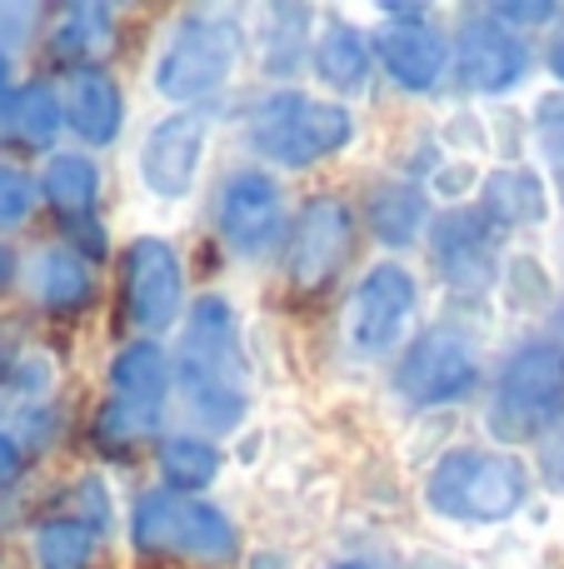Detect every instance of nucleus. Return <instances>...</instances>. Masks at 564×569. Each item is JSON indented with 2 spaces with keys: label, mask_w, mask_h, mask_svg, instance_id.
Wrapping results in <instances>:
<instances>
[{
  "label": "nucleus",
  "mask_w": 564,
  "mask_h": 569,
  "mask_svg": "<svg viewBox=\"0 0 564 569\" xmlns=\"http://www.w3.org/2000/svg\"><path fill=\"white\" fill-rule=\"evenodd\" d=\"M375 56L385 66V76L395 80L400 90H435L440 76H445V40L425 26V20H390L375 36Z\"/></svg>",
  "instance_id": "nucleus-15"
},
{
  "label": "nucleus",
  "mask_w": 564,
  "mask_h": 569,
  "mask_svg": "<svg viewBox=\"0 0 564 569\" xmlns=\"http://www.w3.org/2000/svg\"><path fill=\"white\" fill-rule=\"evenodd\" d=\"M16 475H20V445L10 440V435H0V490H6Z\"/></svg>",
  "instance_id": "nucleus-33"
},
{
  "label": "nucleus",
  "mask_w": 564,
  "mask_h": 569,
  "mask_svg": "<svg viewBox=\"0 0 564 569\" xmlns=\"http://www.w3.org/2000/svg\"><path fill=\"white\" fill-rule=\"evenodd\" d=\"M465 180H470V170H440V180H435V186H440V196H465Z\"/></svg>",
  "instance_id": "nucleus-34"
},
{
  "label": "nucleus",
  "mask_w": 564,
  "mask_h": 569,
  "mask_svg": "<svg viewBox=\"0 0 564 569\" xmlns=\"http://www.w3.org/2000/svg\"><path fill=\"white\" fill-rule=\"evenodd\" d=\"M355 250V210L335 196H320L300 210L285 246V276L295 290H325Z\"/></svg>",
  "instance_id": "nucleus-7"
},
{
  "label": "nucleus",
  "mask_w": 564,
  "mask_h": 569,
  "mask_svg": "<svg viewBox=\"0 0 564 569\" xmlns=\"http://www.w3.org/2000/svg\"><path fill=\"white\" fill-rule=\"evenodd\" d=\"M535 136H540V146L564 166V96H545L535 106Z\"/></svg>",
  "instance_id": "nucleus-29"
},
{
  "label": "nucleus",
  "mask_w": 564,
  "mask_h": 569,
  "mask_svg": "<svg viewBox=\"0 0 564 569\" xmlns=\"http://www.w3.org/2000/svg\"><path fill=\"white\" fill-rule=\"evenodd\" d=\"M540 465H545V485L564 495V425L540 435Z\"/></svg>",
  "instance_id": "nucleus-30"
},
{
  "label": "nucleus",
  "mask_w": 564,
  "mask_h": 569,
  "mask_svg": "<svg viewBox=\"0 0 564 569\" xmlns=\"http://www.w3.org/2000/svg\"><path fill=\"white\" fill-rule=\"evenodd\" d=\"M335 569H375V565H365V560H345V565H335Z\"/></svg>",
  "instance_id": "nucleus-37"
},
{
  "label": "nucleus",
  "mask_w": 564,
  "mask_h": 569,
  "mask_svg": "<svg viewBox=\"0 0 564 569\" xmlns=\"http://www.w3.org/2000/svg\"><path fill=\"white\" fill-rule=\"evenodd\" d=\"M10 284V256H6V246H0V290Z\"/></svg>",
  "instance_id": "nucleus-36"
},
{
  "label": "nucleus",
  "mask_w": 564,
  "mask_h": 569,
  "mask_svg": "<svg viewBox=\"0 0 564 569\" xmlns=\"http://www.w3.org/2000/svg\"><path fill=\"white\" fill-rule=\"evenodd\" d=\"M180 390L185 405L210 430H240L245 420V350H240V320L220 295H200L190 305L185 345H180Z\"/></svg>",
  "instance_id": "nucleus-1"
},
{
  "label": "nucleus",
  "mask_w": 564,
  "mask_h": 569,
  "mask_svg": "<svg viewBox=\"0 0 564 569\" xmlns=\"http://www.w3.org/2000/svg\"><path fill=\"white\" fill-rule=\"evenodd\" d=\"M40 196H46L50 210H60L70 226H75V220H90V210H95V200H100L95 160L80 156V150H60V156H50L46 170H40Z\"/></svg>",
  "instance_id": "nucleus-22"
},
{
  "label": "nucleus",
  "mask_w": 564,
  "mask_h": 569,
  "mask_svg": "<svg viewBox=\"0 0 564 569\" xmlns=\"http://www.w3.org/2000/svg\"><path fill=\"white\" fill-rule=\"evenodd\" d=\"M215 230L235 256H270L285 230V200L265 170H235L215 196Z\"/></svg>",
  "instance_id": "nucleus-11"
},
{
  "label": "nucleus",
  "mask_w": 564,
  "mask_h": 569,
  "mask_svg": "<svg viewBox=\"0 0 564 569\" xmlns=\"http://www.w3.org/2000/svg\"><path fill=\"white\" fill-rule=\"evenodd\" d=\"M150 430H155V420H150V415L130 410V405H115V400L95 415V440L105 445V450H130V445L145 440Z\"/></svg>",
  "instance_id": "nucleus-27"
},
{
  "label": "nucleus",
  "mask_w": 564,
  "mask_h": 569,
  "mask_svg": "<svg viewBox=\"0 0 564 569\" xmlns=\"http://www.w3.org/2000/svg\"><path fill=\"white\" fill-rule=\"evenodd\" d=\"M310 66H315V76L330 90H360L370 80V40L355 26H345V20H330L315 40Z\"/></svg>",
  "instance_id": "nucleus-23"
},
{
  "label": "nucleus",
  "mask_w": 564,
  "mask_h": 569,
  "mask_svg": "<svg viewBox=\"0 0 564 569\" xmlns=\"http://www.w3.org/2000/svg\"><path fill=\"white\" fill-rule=\"evenodd\" d=\"M480 210L490 216V226L505 230V226H545L550 216V196L540 186L535 170L525 166H510V170H495L480 190Z\"/></svg>",
  "instance_id": "nucleus-21"
},
{
  "label": "nucleus",
  "mask_w": 564,
  "mask_h": 569,
  "mask_svg": "<svg viewBox=\"0 0 564 569\" xmlns=\"http://www.w3.org/2000/svg\"><path fill=\"white\" fill-rule=\"evenodd\" d=\"M455 66H460V80L480 96H505L525 80L530 70V56H525V40L515 36L510 26H500L495 16H480L460 30L455 40Z\"/></svg>",
  "instance_id": "nucleus-14"
},
{
  "label": "nucleus",
  "mask_w": 564,
  "mask_h": 569,
  "mask_svg": "<svg viewBox=\"0 0 564 569\" xmlns=\"http://www.w3.org/2000/svg\"><path fill=\"white\" fill-rule=\"evenodd\" d=\"M120 300H125V320L140 330H165L175 320L185 300V276H180V256L170 240H130L120 256Z\"/></svg>",
  "instance_id": "nucleus-9"
},
{
  "label": "nucleus",
  "mask_w": 564,
  "mask_h": 569,
  "mask_svg": "<svg viewBox=\"0 0 564 569\" xmlns=\"http://www.w3.org/2000/svg\"><path fill=\"white\" fill-rule=\"evenodd\" d=\"M6 86H10V56L0 50V96H6Z\"/></svg>",
  "instance_id": "nucleus-35"
},
{
  "label": "nucleus",
  "mask_w": 564,
  "mask_h": 569,
  "mask_svg": "<svg viewBox=\"0 0 564 569\" xmlns=\"http://www.w3.org/2000/svg\"><path fill=\"white\" fill-rule=\"evenodd\" d=\"M490 16L505 26V20H560V10L555 6H535V0H525V6H510V0H505V6H495Z\"/></svg>",
  "instance_id": "nucleus-31"
},
{
  "label": "nucleus",
  "mask_w": 564,
  "mask_h": 569,
  "mask_svg": "<svg viewBox=\"0 0 564 569\" xmlns=\"http://www.w3.org/2000/svg\"><path fill=\"white\" fill-rule=\"evenodd\" d=\"M30 290L46 310H85L95 300V276L85 256H75L70 246H50L30 260Z\"/></svg>",
  "instance_id": "nucleus-20"
},
{
  "label": "nucleus",
  "mask_w": 564,
  "mask_h": 569,
  "mask_svg": "<svg viewBox=\"0 0 564 569\" xmlns=\"http://www.w3.org/2000/svg\"><path fill=\"white\" fill-rule=\"evenodd\" d=\"M240 56H245V30L230 16H190L175 26V36L165 40V50L155 56V90L175 106H190V100L220 90L230 76H235Z\"/></svg>",
  "instance_id": "nucleus-5"
},
{
  "label": "nucleus",
  "mask_w": 564,
  "mask_h": 569,
  "mask_svg": "<svg viewBox=\"0 0 564 569\" xmlns=\"http://www.w3.org/2000/svg\"><path fill=\"white\" fill-rule=\"evenodd\" d=\"M160 475L175 495H190V490H205L210 480L220 475V450L200 435H175V440L160 445Z\"/></svg>",
  "instance_id": "nucleus-26"
},
{
  "label": "nucleus",
  "mask_w": 564,
  "mask_h": 569,
  "mask_svg": "<svg viewBox=\"0 0 564 569\" xmlns=\"http://www.w3.org/2000/svg\"><path fill=\"white\" fill-rule=\"evenodd\" d=\"M95 530L85 520H46L30 535L36 569H90L95 565Z\"/></svg>",
  "instance_id": "nucleus-25"
},
{
  "label": "nucleus",
  "mask_w": 564,
  "mask_h": 569,
  "mask_svg": "<svg viewBox=\"0 0 564 569\" xmlns=\"http://www.w3.org/2000/svg\"><path fill=\"white\" fill-rule=\"evenodd\" d=\"M425 505L450 525H505L525 505V465L505 450H450L430 465Z\"/></svg>",
  "instance_id": "nucleus-2"
},
{
  "label": "nucleus",
  "mask_w": 564,
  "mask_h": 569,
  "mask_svg": "<svg viewBox=\"0 0 564 569\" xmlns=\"http://www.w3.org/2000/svg\"><path fill=\"white\" fill-rule=\"evenodd\" d=\"M365 226L380 246H415L430 226V196L410 180H385L375 196L365 200Z\"/></svg>",
  "instance_id": "nucleus-18"
},
{
  "label": "nucleus",
  "mask_w": 564,
  "mask_h": 569,
  "mask_svg": "<svg viewBox=\"0 0 564 569\" xmlns=\"http://www.w3.org/2000/svg\"><path fill=\"white\" fill-rule=\"evenodd\" d=\"M500 230L490 226L485 210H450L430 226V256H435V276L450 290L480 295L500 280Z\"/></svg>",
  "instance_id": "nucleus-13"
},
{
  "label": "nucleus",
  "mask_w": 564,
  "mask_h": 569,
  "mask_svg": "<svg viewBox=\"0 0 564 569\" xmlns=\"http://www.w3.org/2000/svg\"><path fill=\"white\" fill-rule=\"evenodd\" d=\"M210 146V120L200 110H170L140 140V186L155 200H185L195 190L200 160H205Z\"/></svg>",
  "instance_id": "nucleus-8"
},
{
  "label": "nucleus",
  "mask_w": 564,
  "mask_h": 569,
  "mask_svg": "<svg viewBox=\"0 0 564 569\" xmlns=\"http://www.w3.org/2000/svg\"><path fill=\"white\" fill-rule=\"evenodd\" d=\"M60 106H66V126L85 146H110L125 126V96L105 70H70Z\"/></svg>",
  "instance_id": "nucleus-16"
},
{
  "label": "nucleus",
  "mask_w": 564,
  "mask_h": 569,
  "mask_svg": "<svg viewBox=\"0 0 564 569\" xmlns=\"http://www.w3.org/2000/svg\"><path fill=\"white\" fill-rule=\"evenodd\" d=\"M485 425L500 445L540 440L545 430L564 425V355L555 345H525L510 355L490 395Z\"/></svg>",
  "instance_id": "nucleus-4"
},
{
  "label": "nucleus",
  "mask_w": 564,
  "mask_h": 569,
  "mask_svg": "<svg viewBox=\"0 0 564 569\" xmlns=\"http://www.w3.org/2000/svg\"><path fill=\"white\" fill-rule=\"evenodd\" d=\"M245 130H250V146L265 160H275V166H285V170H305V166H315V160L350 146L355 116H350L340 100H315V96H300V90H280V96H265L250 110Z\"/></svg>",
  "instance_id": "nucleus-3"
},
{
  "label": "nucleus",
  "mask_w": 564,
  "mask_h": 569,
  "mask_svg": "<svg viewBox=\"0 0 564 569\" xmlns=\"http://www.w3.org/2000/svg\"><path fill=\"white\" fill-rule=\"evenodd\" d=\"M110 20H115L110 6H70L66 16H60L50 46H56V56L70 60V66L95 70V60L115 46V26H110Z\"/></svg>",
  "instance_id": "nucleus-24"
},
{
  "label": "nucleus",
  "mask_w": 564,
  "mask_h": 569,
  "mask_svg": "<svg viewBox=\"0 0 564 569\" xmlns=\"http://www.w3.org/2000/svg\"><path fill=\"white\" fill-rule=\"evenodd\" d=\"M395 385L405 400L425 405V410L455 405V400H465V395H475L480 355L470 350V340H460V335L430 330L405 350V360H400V370H395Z\"/></svg>",
  "instance_id": "nucleus-10"
},
{
  "label": "nucleus",
  "mask_w": 564,
  "mask_h": 569,
  "mask_svg": "<svg viewBox=\"0 0 564 569\" xmlns=\"http://www.w3.org/2000/svg\"><path fill=\"white\" fill-rule=\"evenodd\" d=\"M545 60H550V76L564 80V10H560V20L550 26V46H545Z\"/></svg>",
  "instance_id": "nucleus-32"
},
{
  "label": "nucleus",
  "mask_w": 564,
  "mask_h": 569,
  "mask_svg": "<svg viewBox=\"0 0 564 569\" xmlns=\"http://www.w3.org/2000/svg\"><path fill=\"white\" fill-rule=\"evenodd\" d=\"M130 540L145 555H185L200 565H225L240 550V535L225 510L180 500L175 490H145L130 515Z\"/></svg>",
  "instance_id": "nucleus-6"
},
{
  "label": "nucleus",
  "mask_w": 564,
  "mask_h": 569,
  "mask_svg": "<svg viewBox=\"0 0 564 569\" xmlns=\"http://www.w3.org/2000/svg\"><path fill=\"white\" fill-rule=\"evenodd\" d=\"M415 305H420V290L405 266H390V260L385 266H370L365 280L350 295V310H345L350 345H355L360 355H385L390 345H400Z\"/></svg>",
  "instance_id": "nucleus-12"
},
{
  "label": "nucleus",
  "mask_w": 564,
  "mask_h": 569,
  "mask_svg": "<svg viewBox=\"0 0 564 569\" xmlns=\"http://www.w3.org/2000/svg\"><path fill=\"white\" fill-rule=\"evenodd\" d=\"M60 126H66V106H60V96L50 86H40V80L0 96V130H6L10 140H20V146L50 150Z\"/></svg>",
  "instance_id": "nucleus-19"
},
{
  "label": "nucleus",
  "mask_w": 564,
  "mask_h": 569,
  "mask_svg": "<svg viewBox=\"0 0 564 569\" xmlns=\"http://www.w3.org/2000/svg\"><path fill=\"white\" fill-rule=\"evenodd\" d=\"M36 196H40V180H30L16 166H0V230L20 226L36 210Z\"/></svg>",
  "instance_id": "nucleus-28"
},
{
  "label": "nucleus",
  "mask_w": 564,
  "mask_h": 569,
  "mask_svg": "<svg viewBox=\"0 0 564 569\" xmlns=\"http://www.w3.org/2000/svg\"><path fill=\"white\" fill-rule=\"evenodd\" d=\"M170 395V360L160 345L150 340H135L110 360V400L115 405H130V410L150 415L160 420V405Z\"/></svg>",
  "instance_id": "nucleus-17"
}]
</instances>
